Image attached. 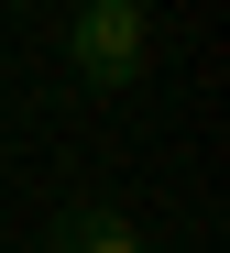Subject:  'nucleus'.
Instances as JSON below:
<instances>
[{
    "label": "nucleus",
    "instance_id": "obj_1",
    "mask_svg": "<svg viewBox=\"0 0 230 253\" xmlns=\"http://www.w3.org/2000/svg\"><path fill=\"white\" fill-rule=\"evenodd\" d=\"M154 55V11L143 0H77V77L88 88H131Z\"/></svg>",
    "mask_w": 230,
    "mask_h": 253
},
{
    "label": "nucleus",
    "instance_id": "obj_2",
    "mask_svg": "<svg viewBox=\"0 0 230 253\" xmlns=\"http://www.w3.org/2000/svg\"><path fill=\"white\" fill-rule=\"evenodd\" d=\"M55 253H154V242L131 231L121 209H66V220H55Z\"/></svg>",
    "mask_w": 230,
    "mask_h": 253
}]
</instances>
